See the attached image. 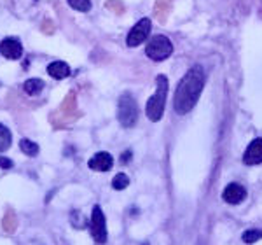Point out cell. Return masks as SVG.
<instances>
[{
    "label": "cell",
    "mask_w": 262,
    "mask_h": 245,
    "mask_svg": "<svg viewBox=\"0 0 262 245\" xmlns=\"http://www.w3.org/2000/svg\"><path fill=\"white\" fill-rule=\"evenodd\" d=\"M206 74L201 65H194L191 70L185 72V75L180 79L179 86L175 91V100H173V109L179 116L191 112L196 107L200 100L203 88H205Z\"/></svg>",
    "instance_id": "1"
},
{
    "label": "cell",
    "mask_w": 262,
    "mask_h": 245,
    "mask_svg": "<svg viewBox=\"0 0 262 245\" xmlns=\"http://www.w3.org/2000/svg\"><path fill=\"white\" fill-rule=\"evenodd\" d=\"M166 96H168V77L166 75H158L156 77V93L147 102V117L152 122H158L164 114V105H166Z\"/></svg>",
    "instance_id": "2"
},
{
    "label": "cell",
    "mask_w": 262,
    "mask_h": 245,
    "mask_svg": "<svg viewBox=\"0 0 262 245\" xmlns=\"http://www.w3.org/2000/svg\"><path fill=\"white\" fill-rule=\"evenodd\" d=\"M117 119L124 128H131L138 119V105L131 93H122L117 104Z\"/></svg>",
    "instance_id": "3"
},
{
    "label": "cell",
    "mask_w": 262,
    "mask_h": 245,
    "mask_svg": "<svg viewBox=\"0 0 262 245\" xmlns=\"http://www.w3.org/2000/svg\"><path fill=\"white\" fill-rule=\"evenodd\" d=\"M173 53V44L166 35H154L145 48V54L154 62H163Z\"/></svg>",
    "instance_id": "4"
},
{
    "label": "cell",
    "mask_w": 262,
    "mask_h": 245,
    "mask_svg": "<svg viewBox=\"0 0 262 245\" xmlns=\"http://www.w3.org/2000/svg\"><path fill=\"white\" fill-rule=\"evenodd\" d=\"M93 238L98 243L107 242V224H105V214L101 210L100 205L93 207V214H91V224H90Z\"/></svg>",
    "instance_id": "5"
},
{
    "label": "cell",
    "mask_w": 262,
    "mask_h": 245,
    "mask_svg": "<svg viewBox=\"0 0 262 245\" xmlns=\"http://www.w3.org/2000/svg\"><path fill=\"white\" fill-rule=\"evenodd\" d=\"M150 28H152V23H150L149 18L140 19L129 30L128 37H126V44H128L129 48H137V46H140L142 42L150 35Z\"/></svg>",
    "instance_id": "6"
},
{
    "label": "cell",
    "mask_w": 262,
    "mask_h": 245,
    "mask_svg": "<svg viewBox=\"0 0 262 245\" xmlns=\"http://www.w3.org/2000/svg\"><path fill=\"white\" fill-rule=\"evenodd\" d=\"M0 54L6 56L7 60H19L21 54H23V46L14 37H7V39L0 42Z\"/></svg>",
    "instance_id": "7"
},
{
    "label": "cell",
    "mask_w": 262,
    "mask_h": 245,
    "mask_svg": "<svg viewBox=\"0 0 262 245\" xmlns=\"http://www.w3.org/2000/svg\"><path fill=\"white\" fill-rule=\"evenodd\" d=\"M222 196H224V201H227V203L238 205V203H242L245 198H247V189H245L242 184L232 182L224 189Z\"/></svg>",
    "instance_id": "8"
},
{
    "label": "cell",
    "mask_w": 262,
    "mask_h": 245,
    "mask_svg": "<svg viewBox=\"0 0 262 245\" xmlns=\"http://www.w3.org/2000/svg\"><path fill=\"white\" fill-rule=\"evenodd\" d=\"M114 165V158L108 153H96L93 158L88 161V167L95 172H108Z\"/></svg>",
    "instance_id": "9"
},
{
    "label": "cell",
    "mask_w": 262,
    "mask_h": 245,
    "mask_svg": "<svg viewBox=\"0 0 262 245\" xmlns=\"http://www.w3.org/2000/svg\"><path fill=\"white\" fill-rule=\"evenodd\" d=\"M245 165H259L262 163V138H255L252 140L250 146L247 147L243 154Z\"/></svg>",
    "instance_id": "10"
},
{
    "label": "cell",
    "mask_w": 262,
    "mask_h": 245,
    "mask_svg": "<svg viewBox=\"0 0 262 245\" xmlns=\"http://www.w3.org/2000/svg\"><path fill=\"white\" fill-rule=\"evenodd\" d=\"M48 74L53 79H65L72 74V70L65 62H53L48 65Z\"/></svg>",
    "instance_id": "11"
},
{
    "label": "cell",
    "mask_w": 262,
    "mask_h": 245,
    "mask_svg": "<svg viewBox=\"0 0 262 245\" xmlns=\"http://www.w3.org/2000/svg\"><path fill=\"white\" fill-rule=\"evenodd\" d=\"M171 6H173V0H156L154 14L159 23H164L168 19V14L171 12Z\"/></svg>",
    "instance_id": "12"
},
{
    "label": "cell",
    "mask_w": 262,
    "mask_h": 245,
    "mask_svg": "<svg viewBox=\"0 0 262 245\" xmlns=\"http://www.w3.org/2000/svg\"><path fill=\"white\" fill-rule=\"evenodd\" d=\"M23 88H25V93H27V95L37 96L42 90H44V81H42V79H37V77L28 79V81L23 84Z\"/></svg>",
    "instance_id": "13"
},
{
    "label": "cell",
    "mask_w": 262,
    "mask_h": 245,
    "mask_svg": "<svg viewBox=\"0 0 262 245\" xmlns=\"http://www.w3.org/2000/svg\"><path fill=\"white\" fill-rule=\"evenodd\" d=\"M11 140H12V135L9 132V128L0 122V153H6V151L9 149Z\"/></svg>",
    "instance_id": "14"
},
{
    "label": "cell",
    "mask_w": 262,
    "mask_h": 245,
    "mask_svg": "<svg viewBox=\"0 0 262 245\" xmlns=\"http://www.w3.org/2000/svg\"><path fill=\"white\" fill-rule=\"evenodd\" d=\"M19 149L23 151V153L27 154V156H32V158L39 154V151H40L39 146H37L35 142L28 140V138H21V140H19Z\"/></svg>",
    "instance_id": "15"
},
{
    "label": "cell",
    "mask_w": 262,
    "mask_h": 245,
    "mask_svg": "<svg viewBox=\"0 0 262 245\" xmlns=\"http://www.w3.org/2000/svg\"><path fill=\"white\" fill-rule=\"evenodd\" d=\"M129 186V177L126 174H117L114 177L112 180V188L117 189V191H122V189H126Z\"/></svg>",
    "instance_id": "16"
},
{
    "label": "cell",
    "mask_w": 262,
    "mask_h": 245,
    "mask_svg": "<svg viewBox=\"0 0 262 245\" xmlns=\"http://www.w3.org/2000/svg\"><path fill=\"white\" fill-rule=\"evenodd\" d=\"M69 6L72 7V9H75L79 12H88L91 9L90 0H69Z\"/></svg>",
    "instance_id": "17"
},
{
    "label": "cell",
    "mask_w": 262,
    "mask_h": 245,
    "mask_svg": "<svg viewBox=\"0 0 262 245\" xmlns=\"http://www.w3.org/2000/svg\"><path fill=\"white\" fill-rule=\"evenodd\" d=\"M242 238H243V242H247V243H255L262 238V230H248V231H245Z\"/></svg>",
    "instance_id": "18"
},
{
    "label": "cell",
    "mask_w": 262,
    "mask_h": 245,
    "mask_svg": "<svg viewBox=\"0 0 262 245\" xmlns=\"http://www.w3.org/2000/svg\"><path fill=\"white\" fill-rule=\"evenodd\" d=\"M107 7L108 9H112V11H116V12H121L124 11V7H122V4H119V2H116V0H111V2H107Z\"/></svg>",
    "instance_id": "19"
},
{
    "label": "cell",
    "mask_w": 262,
    "mask_h": 245,
    "mask_svg": "<svg viewBox=\"0 0 262 245\" xmlns=\"http://www.w3.org/2000/svg\"><path fill=\"white\" fill-rule=\"evenodd\" d=\"M0 168H4V170H9L12 168V161L7 158H4V156H0Z\"/></svg>",
    "instance_id": "20"
},
{
    "label": "cell",
    "mask_w": 262,
    "mask_h": 245,
    "mask_svg": "<svg viewBox=\"0 0 262 245\" xmlns=\"http://www.w3.org/2000/svg\"><path fill=\"white\" fill-rule=\"evenodd\" d=\"M129 159H131V151H124L121 156V163H128Z\"/></svg>",
    "instance_id": "21"
}]
</instances>
